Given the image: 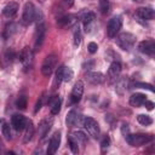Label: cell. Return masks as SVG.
<instances>
[{
    "label": "cell",
    "instance_id": "1",
    "mask_svg": "<svg viewBox=\"0 0 155 155\" xmlns=\"http://www.w3.org/2000/svg\"><path fill=\"white\" fill-rule=\"evenodd\" d=\"M126 142L131 147H142L154 140V136L149 133H137V134H128L125 137Z\"/></svg>",
    "mask_w": 155,
    "mask_h": 155
},
{
    "label": "cell",
    "instance_id": "2",
    "mask_svg": "<svg viewBox=\"0 0 155 155\" xmlns=\"http://www.w3.org/2000/svg\"><path fill=\"white\" fill-rule=\"evenodd\" d=\"M136 35L132 34V33H128V31H125V33H121L116 36V45L124 50V51H130L134 44H136Z\"/></svg>",
    "mask_w": 155,
    "mask_h": 155
},
{
    "label": "cell",
    "instance_id": "3",
    "mask_svg": "<svg viewBox=\"0 0 155 155\" xmlns=\"http://www.w3.org/2000/svg\"><path fill=\"white\" fill-rule=\"evenodd\" d=\"M57 63H58V56L57 54L51 53V54L46 56L44 62H42V64H41V73H42V75L48 78L53 73L54 68L57 67Z\"/></svg>",
    "mask_w": 155,
    "mask_h": 155
},
{
    "label": "cell",
    "instance_id": "4",
    "mask_svg": "<svg viewBox=\"0 0 155 155\" xmlns=\"http://www.w3.org/2000/svg\"><path fill=\"white\" fill-rule=\"evenodd\" d=\"M35 16H36V8L33 2L28 1L24 4L23 7V13H22V23L24 25H29L33 22H35Z\"/></svg>",
    "mask_w": 155,
    "mask_h": 155
},
{
    "label": "cell",
    "instance_id": "5",
    "mask_svg": "<svg viewBox=\"0 0 155 155\" xmlns=\"http://www.w3.org/2000/svg\"><path fill=\"white\" fill-rule=\"evenodd\" d=\"M82 126L87 130V132H88L90 136H92L93 138H99V136H101V128H99L98 122L93 117H90V116L84 117L82 119Z\"/></svg>",
    "mask_w": 155,
    "mask_h": 155
},
{
    "label": "cell",
    "instance_id": "6",
    "mask_svg": "<svg viewBox=\"0 0 155 155\" xmlns=\"http://www.w3.org/2000/svg\"><path fill=\"white\" fill-rule=\"evenodd\" d=\"M122 27V18L120 16H116V17H113L111 19H109L108 24H107V35L113 39L116 36V34L120 31Z\"/></svg>",
    "mask_w": 155,
    "mask_h": 155
},
{
    "label": "cell",
    "instance_id": "7",
    "mask_svg": "<svg viewBox=\"0 0 155 155\" xmlns=\"http://www.w3.org/2000/svg\"><path fill=\"white\" fill-rule=\"evenodd\" d=\"M45 35H46V27H45V24L44 23L38 24L36 29H35V34H34V50L35 51L40 50L41 45L44 44Z\"/></svg>",
    "mask_w": 155,
    "mask_h": 155
},
{
    "label": "cell",
    "instance_id": "8",
    "mask_svg": "<svg viewBox=\"0 0 155 155\" xmlns=\"http://www.w3.org/2000/svg\"><path fill=\"white\" fill-rule=\"evenodd\" d=\"M78 16L74 13H69V15H64L62 17H59L57 19V23L59 27L68 29V28H73L75 24H78Z\"/></svg>",
    "mask_w": 155,
    "mask_h": 155
},
{
    "label": "cell",
    "instance_id": "9",
    "mask_svg": "<svg viewBox=\"0 0 155 155\" xmlns=\"http://www.w3.org/2000/svg\"><path fill=\"white\" fill-rule=\"evenodd\" d=\"M138 50L139 52L147 54V56H150L153 57L154 53H155V41L153 39H148V40H143L139 42L138 45Z\"/></svg>",
    "mask_w": 155,
    "mask_h": 155
},
{
    "label": "cell",
    "instance_id": "10",
    "mask_svg": "<svg viewBox=\"0 0 155 155\" xmlns=\"http://www.w3.org/2000/svg\"><path fill=\"white\" fill-rule=\"evenodd\" d=\"M33 57H34L33 56V51L28 46H25L21 51V53H19V61H21L23 68L28 69V68L31 67V64H33Z\"/></svg>",
    "mask_w": 155,
    "mask_h": 155
},
{
    "label": "cell",
    "instance_id": "11",
    "mask_svg": "<svg viewBox=\"0 0 155 155\" xmlns=\"http://www.w3.org/2000/svg\"><path fill=\"white\" fill-rule=\"evenodd\" d=\"M82 93H84V82L81 80L76 81L75 85L73 86L71 88V93H70V102L73 104L80 102L81 97H82Z\"/></svg>",
    "mask_w": 155,
    "mask_h": 155
},
{
    "label": "cell",
    "instance_id": "12",
    "mask_svg": "<svg viewBox=\"0 0 155 155\" xmlns=\"http://www.w3.org/2000/svg\"><path fill=\"white\" fill-rule=\"evenodd\" d=\"M61 145V132H54L48 142V147H47V154L48 155H53L58 148Z\"/></svg>",
    "mask_w": 155,
    "mask_h": 155
},
{
    "label": "cell",
    "instance_id": "13",
    "mask_svg": "<svg viewBox=\"0 0 155 155\" xmlns=\"http://www.w3.org/2000/svg\"><path fill=\"white\" fill-rule=\"evenodd\" d=\"M121 74V64L119 61L111 62L109 69H108V79L110 81H116Z\"/></svg>",
    "mask_w": 155,
    "mask_h": 155
},
{
    "label": "cell",
    "instance_id": "14",
    "mask_svg": "<svg viewBox=\"0 0 155 155\" xmlns=\"http://www.w3.org/2000/svg\"><path fill=\"white\" fill-rule=\"evenodd\" d=\"M27 122H28V120L21 114H13L11 117V126L16 131H23Z\"/></svg>",
    "mask_w": 155,
    "mask_h": 155
},
{
    "label": "cell",
    "instance_id": "15",
    "mask_svg": "<svg viewBox=\"0 0 155 155\" xmlns=\"http://www.w3.org/2000/svg\"><path fill=\"white\" fill-rule=\"evenodd\" d=\"M136 16L144 21H151L155 17V12L151 7H139L136 11Z\"/></svg>",
    "mask_w": 155,
    "mask_h": 155
},
{
    "label": "cell",
    "instance_id": "16",
    "mask_svg": "<svg viewBox=\"0 0 155 155\" xmlns=\"http://www.w3.org/2000/svg\"><path fill=\"white\" fill-rule=\"evenodd\" d=\"M86 80L93 85H101L105 81V76L101 71H88L86 74Z\"/></svg>",
    "mask_w": 155,
    "mask_h": 155
},
{
    "label": "cell",
    "instance_id": "17",
    "mask_svg": "<svg viewBox=\"0 0 155 155\" xmlns=\"http://www.w3.org/2000/svg\"><path fill=\"white\" fill-rule=\"evenodd\" d=\"M81 121V115L80 113H78L76 110H70L68 114H67V117H65V124L68 127H74L76 125H79Z\"/></svg>",
    "mask_w": 155,
    "mask_h": 155
},
{
    "label": "cell",
    "instance_id": "18",
    "mask_svg": "<svg viewBox=\"0 0 155 155\" xmlns=\"http://www.w3.org/2000/svg\"><path fill=\"white\" fill-rule=\"evenodd\" d=\"M130 84H128V78L127 76H122L120 79H117L116 84H115V92L119 94V96H124L125 92L130 88L128 87Z\"/></svg>",
    "mask_w": 155,
    "mask_h": 155
},
{
    "label": "cell",
    "instance_id": "19",
    "mask_svg": "<svg viewBox=\"0 0 155 155\" xmlns=\"http://www.w3.org/2000/svg\"><path fill=\"white\" fill-rule=\"evenodd\" d=\"M50 105V111L52 115H57L61 111V105H62V99L59 96H52L48 101Z\"/></svg>",
    "mask_w": 155,
    "mask_h": 155
},
{
    "label": "cell",
    "instance_id": "20",
    "mask_svg": "<svg viewBox=\"0 0 155 155\" xmlns=\"http://www.w3.org/2000/svg\"><path fill=\"white\" fill-rule=\"evenodd\" d=\"M18 8H19L18 4L11 1V2H8L7 5H5V7L2 8V15H4V17H6V18H12V17H15V15L17 13Z\"/></svg>",
    "mask_w": 155,
    "mask_h": 155
},
{
    "label": "cell",
    "instance_id": "21",
    "mask_svg": "<svg viewBox=\"0 0 155 155\" xmlns=\"http://www.w3.org/2000/svg\"><path fill=\"white\" fill-rule=\"evenodd\" d=\"M52 124H53L52 120H42V121L40 122V125H39V136H40V139H41V140L48 134Z\"/></svg>",
    "mask_w": 155,
    "mask_h": 155
},
{
    "label": "cell",
    "instance_id": "22",
    "mask_svg": "<svg viewBox=\"0 0 155 155\" xmlns=\"http://www.w3.org/2000/svg\"><path fill=\"white\" fill-rule=\"evenodd\" d=\"M145 101H147V96L143 94V93H133L130 97V104L132 107H136V108L142 107Z\"/></svg>",
    "mask_w": 155,
    "mask_h": 155
},
{
    "label": "cell",
    "instance_id": "23",
    "mask_svg": "<svg viewBox=\"0 0 155 155\" xmlns=\"http://www.w3.org/2000/svg\"><path fill=\"white\" fill-rule=\"evenodd\" d=\"M34 133H35V127H34V124H33L30 120H28V122H27V125H25V127H24V136H23V142H24V143H28V142H30V140L33 139V136H34Z\"/></svg>",
    "mask_w": 155,
    "mask_h": 155
},
{
    "label": "cell",
    "instance_id": "24",
    "mask_svg": "<svg viewBox=\"0 0 155 155\" xmlns=\"http://www.w3.org/2000/svg\"><path fill=\"white\" fill-rule=\"evenodd\" d=\"M94 19H96V15H94V12H92V11H84L82 12V15H81V21H82V23H84V25H85V30H87V28L94 22Z\"/></svg>",
    "mask_w": 155,
    "mask_h": 155
},
{
    "label": "cell",
    "instance_id": "25",
    "mask_svg": "<svg viewBox=\"0 0 155 155\" xmlns=\"http://www.w3.org/2000/svg\"><path fill=\"white\" fill-rule=\"evenodd\" d=\"M74 34H73V44L75 47H79L80 44H81V40H82V35H81V30H80V27L79 24H75L74 27Z\"/></svg>",
    "mask_w": 155,
    "mask_h": 155
},
{
    "label": "cell",
    "instance_id": "26",
    "mask_svg": "<svg viewBox=\"0 0 155 155\" xmlns=\"http://www.w3.org/2000/svg\"><path fill=\"white\" fill-rule=\"evenodd\" d=\"M70 136H71L79 144H81V145H85V144L87 143V140H88V139H87V136H86L82 131H74Z\"/></svg>",
    "mask_w": 155,
    "mask_h": 155
},
{
    "label": "cell",
    "instance_id": "27",
    "mask_svg": "<svg viewBox=\"0 0 155 155\" xmlns=\"http://www.w3.org/2000/svg\"><path fill=\"white\" fill-rule=\"evenodd\" d=\"M17 30H18V25H17L16 23H10V24H7V25L5 27V29H4V36L7 39V38L12 36L15 33H17Z\"/></svg>",
    "mask_w": 155,
    "mask_h": 155
},
{
    "label": "cell",
    "instance_id": "28",
    "mask_svg": "<svg viewBox=\"0 0 155 155\" xmlns=\"http://www.w3.org/2000/svg\"><path fill=\"white\" fill-rule=\"evenodd\" d=\"M1 132H2V136L5 137V139L10 140V139L12 138L11 127H10V125H8L6 121H2V122H1Z\"/></svg>",
    "mask_w": 155,
    "mask_h": 155
},
{
    "label": "cell",
    "instance_id": "29",
    "mask_svg": "<svg viewBox=\"0 0 155 155\" xmlns=\"http://www.w3.org/2000/svg\"><path fill=\"white\" fill-rule=\"evenodd\" d=\"M137 121L143 126H149V125L153 124V119L149 115H145V114H139L137 116Z\"/></svg>",
    "mask_w": 155,
    "mask_h": 155
},
{
    "label": "cell",
    "instance_id": "30",
    "mask_svg": "<svg viewBox=\"0 0 155 155\" xmlns=\"http://www.w3.org/2000/svg\"><path fill=\"white\" fill-rule=\"evenodd\" d=\"M74 76V73H73V69L70 67H65L63 65V81L64 82H69Z\"/></svg>",
    "mask_w": 155,
    "mask_h": 155
},
{
    "label": "cell",
    "instance_id": "31",
    "mask_svg": "<svg viewBox=\"0 0 155 155\" xmlns=\"http://www.w3.org/2000/svg\"><path fill=\"white\" fill-rule=\"evenodd\" d=\"M27 105H28V99H27V97H25V96H19V97L17 98V101H16V107H17V109L24 110V109L27 108Z\"/></svg>",
    "mask_w": 155,
    "mask_h": 155
},
{
    "label": "cell",
    "instance_id": "32",
    "mask_svg": "<svg viewBox=\"0 0 155 155\" xmlns=\"http://www.w3.org/2000/svg\"><path fill=\"white\" fill-rule=\"evenodd\" d=\"M68 145H69V148H70L73 154H78L79 153V143L71 136L68 137Z\"/></svg>",
    "mask_w": 155,
    "mask_h": 155
},
{
    "label": "cell",
    "instance_id": "33",
    "mask_svg": "<svg viewBox=\"0 0 155 155\" xmlns=\"http://www.w3.org/2000/svg\"><path fill=\"white\" fill-rule=\"evenodd\" d=\"M109 147H110V138H109V136H104L102 138V140H101V150H102V153H105L109 149Z\"/></svg>",
    "mask_w": 155,
    "mask_h": 155
},
{
    "label": "cell",
    "instance_id": "34",
    "mask_svg": "<svg viewBox=\"0 0 155 155\" xmlns=\"http://www.w3.org/2000/svg\"><path fill=\"white\" fill-rule=\"evenodd\" d=\"M61 82H63V65H61L57 71H56V78H54V85L59 86Z\"/></svg>",
    "mask_w": 155,
    "mask_h": 155
},
{
    "label": "cell",
    "instance_id": "35",
    "mask_svg": "<svg viewBox=\"0 0 155 155\" xmlns=\"http://www.w3.org/2000/svg\"><path fill=\"white\" fill-rule=\"evenodd\" d=\"M99 11L102 15H107L109 12V0H99Z\"/></svg>",
    "mask_w": 155,
    "mask_h": 155
},
{
    "label": "cell",
    "instance_id": "36",
    "mask_svg": "<svg viewBox=\"0 0 155 155\" xmlns=\"http://www.w3.org/2000/svg\"><path fill=\"white\" fill-rule=\"evenodd\" d=\"M134 87H138V88H144V90H148L150 92H154V88L150 84H145V82H134Z\"/></svg>",
    "mask_w": 155,
    "mask_h": 155
},
{
    "label": "cell",
    "instance_id": "37",
    "mask_svg": "<svg viewBox=\"0 0 155 155\" xmlns=\"http://www.w3.org/2000/svg\"><path fill=\"white\" fill-rule=\"evenodd\" d=\"M87 50H88V52L90 53H96L97 52V50H98V45L96 44V42H90L88 45H87Z\"/></svg>",
    "mask_w": 155,
    "mask_h": 155
},
{
    "label": "cell",
    "instance_id": "38",
    "mask_svg": "<svg viewBox=\"0 0 155 155\" xmlns=\"http://www.w3.org/2000/svg\"><path fill=\"white\" fill-rule=\"evenodd\" d=\"M121 133H122L124 137H126V136L130 134V126H128V124H122V126H121Z\"/></svg>",
    "mask_w": 155,
    "mask_h": 155
},
{
    "label": "cell",
    "instance_id": "39",
    "mask_svg": "<svg viewBox=\"0 0 155 155\" xmlns=\"http://www.w3.org/2000/svg\"><path fill=\"white\" fill-rule=\"evenodd\" d=\"M44 97H45V93L39 98V101L36 102V104H35V109H34V111L35 113H38L39 110H40V108H41V105H42V102H44Z\"/></svg>",
    "mask_w": 155,
    "mask_h": 155
},
{
    "label": "cell",
    "instance_id": "40",
    "mask_svg": "<svg viewBox=\"0 0 155 155\" xmlns=\"http://www.w3.org/2000/svg\"><path fill=\"white\" fill-rule=\"evenodd\" d=\"M82 67H84V69H87V70H90V69H92V68L94 67V61H90V62H86V63H84V64H82Z\"/></svg>",
    "mask_w": 155,
    "mask_h": 155
},
{
    "label": "cell",
    "instance_id": "41",
    "mask_svg": "<svg viewBox=\"0 0 155 155\" xmlns=\"http://www.w3.org/2000/svg\"><path fill=\"white\" fill-rule=\"evenodd\" d=\"M143 105H144L148 110H153V109H154V103H153L151 101H148V99H147V101L144 102V104H143Z\"/></svg>",
    "mask_w": 155,
    "mask_h": 155
},
{
    "label": "cell",
    "instance_id": "42",
    "mask_svg": "<svg viewBox=\"0 0 155 155\" xmlns=\"http://www.w3.org/2000/svg\"><path fill=\"white\" fill-rule=\"evenodd\" d=\"M13 57H15L13 51H12V50H7V51H6V59L11 62V61L13 59Z\"/></svg>",
    "mask_w": 155,
    "mask_h": 155
},
{
    "label": "cell",
    "instance_id": "43",
    "mask_svg": "<svg viewBox=\"0 0 155 155\" xmlns=\"http://www.w3.org/2000/svg\"><path fill=\"white\" fill-rule=\"evenodd\" d=\"M64 2H65V5H67L68 7H70V6L74 4V0H64Z\"/></svg>",
    "mask_w": 155,
    "mask_h": 155
},
{
    "label": "cell",
    "instance_id": "44",
    "mask_svg": "<svg viewBox=\"0 0 155 155\" xmlns=\"http://www.w3.org/2000/svg\"><path fill=\"white\" fill-rule=\"evenodd\" d=\"M39 1H40V2H45V0H39Z\"/></svg>",
    "mask_w": 155,
    "mask_h": 155
},
{
    "label": "cell",
    "instance_id": "45",
    "mask_svg": "<svg viewBox=\"0 0 155 155\" xmlns=\"http://www.w3.org/2000/svg\"><path fill=\"white\" fill-rule=\"evenodd\" d=\"M133 1H143V0H133Z\"/></svg>",
    "mask_w": 155,
    "mask_h": 155
}]
</instances>
